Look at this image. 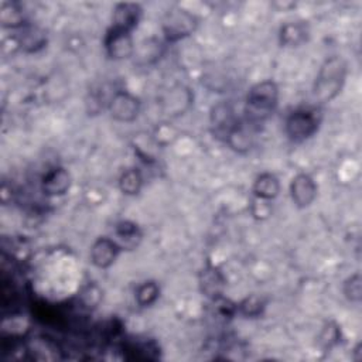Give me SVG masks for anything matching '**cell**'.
Returning <instances> with one entry per match:
<instances>
[{"label": "cell", "mask_w": 362, "mask_h": 362, "mask_svg": "<svg viewBox=\"0 0 362 362\" xmlns=\"http://www.w3.org/2000/svg\"><path fill=\"white\" fill-rule=\"evenodd\" d=\"M252 214L253 216L263 219L267 218L272 214V206H270V201H264V199H259L255 198L253 204H252Z\"/></svg>", "instance_id": "cb8c5ba5"}, {"label": "cell", "mask_w": 362, "mask_h": 362, "mask_svg": "<svg viewBox=\"0 0 362 362\" xmlns=\"http://www.w3.org/2000/svg\"><path fill=\"white\" fill-rule=\"evenodd\" d=\"M140 100L127 90H116L109 99L107 109L116 122L130 123L137 119L140 113Z\"/></svg>", "instance_id": "5b68a950"}, {"label": "cell", "mask_w": 362, "mask_h": 362, "mask_svg": "<svg viewBox=\"0 0 362 362\" xmlns=\"http://www.w3.org/2000/svg\"><path fill=\"white\" fill-rule=\"evenodd\" d=\"M253 195L255 198L273 201L280 192V181L272 173H262L256 177L253 182Z\"/></svg>", "instance_id": "ac0fdd59"}, {"label": "cell", "mask_w": 362, "mask_h": 362, "mask_svg": "<svg viewBox=\"0 0 362 362\" xmlns=\"http://www.w3.org/2000/svg\"><path fill=\"white\" fill-rule=\"evenodd\" d=\"M103 44H105L107 57L116 61L126 59L132 57L134 52V42H133L132 33L120 31L112 27L107 30Z\"/></svg>", "instance_id": "8992f818"}, {"label": "cell", "mask_w": 362, "mask_h": 362, "mask_svg": "<svg viewBox=\"0 0 362 362\" xmlns=\"http://www.w3.org/2000/svg\"><path fill=\"white\" fill-rule=\"evenodd\" d=\"M197 25L198 18L195 17V14L180 6L167 10L161 21L163 34L170 42H175L189 37L195 31Z\"/></svg>", "instance_id": "3957f363"}, {"label": "cell", "mask_w": 362, "mask_h": 362, "mask_svg": "<svg viewBox=\"0 0 362 362\" xmlns=\"http://www.w3.org/2000/svg\"><path fill=\"white\" fill-rule=\"evenodd\" d=\"M308 33V25L304 21H288L280 27L279 41L283 47H300L307 41Z\"/></svg>", "instance_id": "9a60e30c"}, {"label": "cell", "mask_w": 362, "mask_h": 362, "mask_svg": "<svg viewBox=\"0 0 362 362\" xmlns=\"http://www.w3.org/2000/svg\"><path fill=\"white\" fill-rule=\"evenodd\" d=\"M198 281H199L201 293L205 297H208L209 300L214 301V300L223 296L226 280H225V276L222 274V272L218 267H215L212 264L205 266L199 273V280Z\"/></svg>", "instance_id": "8fae6325"}, {"label": "cell", "mask_w": 362, "mask_h": 362, "mask_svg": "<svg viewBox=\"0 0 362 362\" xmlns=\"http://www.w3.org/2000/svg\"><path fill=\"white\" fill-rule=\"evenodd\" d=\"M321 117L317 109L313 107H300L288 113L284 122L286 136L294 141L301 143L310 139L318 129Z\"/></svg>", "instance_id": "277c9868"}, {"label": "cell", "mask_w": 362, "mask_h": 362, "mask_svg": "<svg viewBox=\"0 0 362 362\" xmlns=\"http://www.w3.org/2000/svg\"><path fill=\"white\" fill-rule=\"evenodd\" d=\"M239 122L238 116L230 103L228 102H218L211 109V127L216 137L223 139L232 130V127Z\"/></svg>", "instance_id": "30bf717a"}, {"label": "cell", "mask_w": 362, "mask_h": 362, "mask_svg": "<svg viewBox=\"0 0 362 362\" xmlns=\"http://www.w3.org/2000/svg\"><path fill=\"white\" fill-rule=\"evenodd\" d=\"M348 74V65L342 57L334 55L327 58L315 76L313 96L318 103L334 100L342 90Z\"/></svg>", "instance_id": "7a4b0ae2"}, {"label": "cell", "mask_w": 362, "mask_h": 362, "mask_svg": "<svg viewBox=\"0 0 362 362\" xmlns=\"http://www.w3.org/2000/svg\"><path fill=\"white\" fill-rule=\"evenodd\" d=\"M342 293L351 303H359L362 298V279L359 273H354L345 279L342 284Z\"/></svg>", "instance_id": "603a6c76"}, {"label": "cell", "mask_w": 362, "mask_h": 362, "mask_svg": "<svg viewBox=\"0 0 362 362\" xmlns=\"http://www.w3.org/2000/svg\"><path fill=\"white\" fill-rule=\"evenodd\" d=\"M264 307V300L256 294H252L245 297L239 304H236V311L247 318H256L263 314Z\"/></svg>", "instance_id": "7402d4cb"}, {"label": "cell", "mask_w": 362, "mask_h": 362, "mask_svg": "<svg viewBox=\"0 0 362 362\" xmlns=\"http://www.w3.org/2000/svg\"><path fill=\"white\" fill-rule=\"evenodd\" d=\"M47 33L38 25L27 24L18 34V45L24 52L34 54L47 45Z\"/></svg>", "instance_id": "2e32d148"}, {"label": "cell", "mask_w": 362, "mask_h": 362, "mask_svg": "<svg viewBox=\"0 0 362 362\" xmlns=\"http://www.w3.org/2000/svg\"><path fill=\"white\" fill-rule=\"evenodd\" d=\"M143 16V8L139 3H117L112 14V28L132 33Z\"/></svg>", "instance_id": "ba28073f"}, {"label": "cell", "mask_w": 362, "mask_h": 362, "mask_svg": "<svg viewBox=\"0 0 362 362\" xmlns=\"http://www.w3.org/2000/svg\"><path fill=\"white\" fill-rule=\"evenodd\" d=\"M115 236H116L115 240L117 242L120 249L133 250L140 245L143 233L136 222L120 221L115 226Z\"/></svg>", "instance_id": "e0dca14e"}, {"label": "cell", "mask_w": 362, "mask_h": 362, "mask_svg": "<svg viewBox=\"0 0 362 362\" xmlns=\"http://www.w3.org/2000/svg\"><path fill=\"white\" fill-rule=\"evenodd\" d=\"M160 296V286L154 280H146L136 287L134 298L140 307L153 305Z\"/></svg>", "instance_id": "44dd1931"}, {"label": "cell", "mask_w": 362, "mask_h": 362, "mask_svg": "<svg viewBox=\"0 0 362 362\" xmlns=\"http://www.w3.org/2000/svg\"><path fill=\"white\" fill-rule=\"evenodd\" d=\"M253 129L250 124L246 122H238L232 130L226 134L225 143L229 146L236 153H246L250 150L252 143H253Z\"/></svg>", "instance_id": "5bb4252c"}, {"label": "cell", "mask_w": 362, "mask_h": 362, "mask_svg": "<svg viewBox=\"0 0 362 362\" xmlns=\"http://www.w3.org/2000/svg\"><path fill=\"white\" fill-rule=\"evenodd\" d=\"M337 339H338V327L328 324V327H325L321 334V342L325 346H331L332 344L337 342Z\"/></svg>", "instance_id": "d4e9b609"}, {"label": "cell", "mask_w": 362, "mask_h": 362, "mask_svg": "<svg viewBox=\"0 0 362 362\" xmlns=\"http://www.w3.org/2000/svg\"><path fill=\"white\" fill-rule=\"evenodd\" d=\"M69 187L71 174L62 167L48 170L41 180V191L47 197H61L68 192Z\"/></svg>", "instance_id": "7c38bea8"}, {"label": "cell", "mask_w": 362, "mask_h": 362, "mask_svg": "<svg viewBox=\"0 0 362 362\" xmlns=\"http://www.w3.org/2000/svg\"><path fill=\"white\" fill-rule=\"evenodd\" d=\"M120 250L115 239L98 238L90 246V262L98 269H107L115 263Z\"/></svg>", "instance_id": "9c48e42d"}, {"label": "cell", "mask_w": 362, "mask_h": 362, "mask_svg": "<svg viewBox=\"0 0 362 362\" xmlns=\"http://www.w3.org/2000/svg\"><path fill=\"white\" fill-rule=\"evenodd\" d=\"M192 102V93L188 88L178 85L174 86L163 99V110L168 116L182 115Z\"/></svg>", "instance_id": "4fadbf2b"}, {"label": "cell", "mask_w": 362, "mask_h": 362, "mask_svg": "<svg viewBox=\"0 0 362 362\" xmlns=\"http://www.w3.org/2000/svg\"><path fill=\"white\" fill-rule=\"evenodd\" d=\"M143 182H144L143 175L137 168H127L120 174L117 185L122 194L132 197V195H137L141 191Z\"/></svg>", "instance_id": "ffe728a7"}, {"label": "cell", "mask_w": 362, "mask_h": 362, "mask_svg": "<svg viewBox=\"0 0 362 362\" xmlns=\"http://www.w3.org/2000/svg\"><path fill=\"white\" fill-rule=\"evenodd\" d=\"M290 197L297 208L310 206L317 198V184L305 173L297 174L290 182Z\"/></svg>", "instance_id": "52a82bcc"}, {"label": "cell", "mask_w": 362, "mask_h": 362, "mask_svg": "<svg viewBox=\"0 0 362 362\" xmlns=\"http://www.w3.org/2000/svg\"><path fill=\"white\" fill-rule=\"evenodd\" d=\"M279 103V86L274 81L266 79L255 83L246 96L245 122L252 127L263 124L272 117Z\"/></svg>", "instance_id": "6da1fadb"}, {"label": "cell", "mask_w": 362, "mask_h": 362, "mask_svg": "<svg viewBox=\"0 0 362 362\" xmlns=\"http://www.w3.org/2000/svg\"><path fill=\"white\" fill-rule=\"evenodd\" d=\"M0 23L7 28H23L25 23V14L17 3H3L0 7Z\"/></svg>", "instance_id": "d6986e66"}]
</instances>
